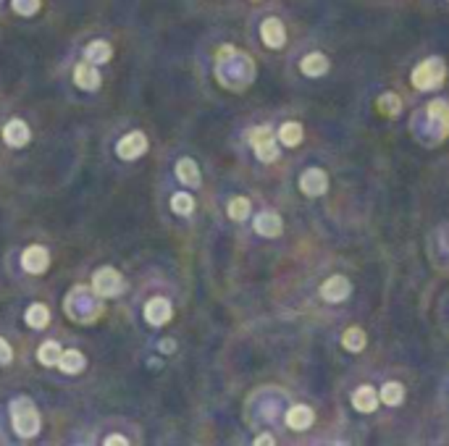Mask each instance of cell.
<instances>
[{
	"label": "cell",
	"instance_id": "obj_16",
	"mask_svg": "<svg viewBox=\"0 0 449 446\" xmlns=\"http://www.w3.org/2000/svg\"><path fill=\"white\" fill-rule=\"evenodd\" d=\"M329 66H331L329 58L323 52H310V55H305L303 61H300V71H303L305 77L318 79L329 71Z\"/></svg>",
	"mask_w": 449,
	"mask_h": 446
},
{
	"label": "cell",
	"instance_id": "obj_6",
	"mask_svg": "<svg viewBox=\"0 0 449 446\" xmlns=\"http://www.w3.org/2000/svg\"><path fill=\"white\" fill-rule=\"evenodd\" d=\"M300 189H303L305 197L326 195V189H329V176H326V171L307 168L303 176H300Z\"/></svg>",
	"mask_w": 449,
	"mask_h": 446
},
{
	"label": "cell",
	"instance_id": "obj_32",
	"mask_svg": "<svg viewBox=\"0 0 449 446\" xmlns=\"http://www.w3.org/2000/svg\"><path fill=\"white\" fill-rule=\"evenodd\" d=\"M255 444H258V446H271V444H276V438H274V436H258V438H255Z\"/></svg>",
	"mask_w": 449,
	"mask_h": 446
},
{
	"label": "cell",
	"instance_id": "obj_4",
	"mask_svg": "<svg viewBox=\"0 0 449 446\" xmlns=\"http://www.w3.org/2000/svg\"><path fill=\"white\" fill-rule=\"evenodd\" d=\"M250 144H252V150H255V155H258V160H263V163H274L278 157V144H276V137H274V129H271V126H258V129H252Z\"/></svg>",
	"mask_w": 449,
	"mask_h": 446
},
{
	"label": "cell",
	"instance_id": "obj_26",
	"mask_svg": "<svg viewBox=\"0 0 449 446\" xmlns=\"http://www.w3.org/2000/svg\"><path fill=\"white\" fill-rule=\"evenodd\" d=\"M171 210L173 213H179V215H192V210H195V200L189 192H176L171 197Z\"/></svg>",
	"mask_w": 449,
	"mask_h": 446
},
{
	"label": "cell",
	"instance_id": "obj_9",
	"mask_svg": "<svg viewBox=\"0 0 449 446\" xmlns=\"http://www.w3.org/2000/svg\"><path fill=\"white\" fill-rule=\"evenodd\" d=\"M100 71L95 68V64H90V61H82V64H77V68H74V84L79 87V90L84 92H95L97 87H100Z\"/></svg>",
	"mask_w": 449,
	"mask_h": 446
},
{
	"label": "cell",
	"instance_id": "obj_17",
	"mask_svg": "<svg viewBox=\"0 0 449 446\" xmlns=\"http://www.w3.org/2000/svg\"><path fill=\"white\" fill-rule=\"evenodd\" d=\"M176 176H179V182L187 184V186H192V189H198L200 184H202L198 163H195L192 157H182V160L176 163Z\"/></svg>",
	"mask_w": 449,
	"mask_h": 446
},
{
	"label": "cell",
	"instance_id": "obj_3",
	"mask_svg": "<svg viewBox=\"0 0 449 446\" xmlns=\"http://www.w3.org/2000/svg\"><path fill=\"white\" fill-rule=\"evenodd\" d=\"M93 291L97 297H103V300H111V297H119L121 291H124V275L116 271V268H100V271H95L93 275Z\"/></svg>",
	"mask_w": 449,
	"mask_h": 446
},
{
	"label": "cell",
	"instance_id": "obj_12",
	"mask_svg": "<svg viewBox=\"0 0 449 446\" xmlns=\"http://www.w3.org/2000/svg\"><path fill=\"white\" fill-rule=\"evenodd\" d=\"M255 231L260 236H265V239H274V236L281 234V218H278V213H274V210H263V213H258L255 215Z\"/></svg>",
	"mask_w": 449,
	"mask_h": 446
},
{
	"label": "cell",
	"instance_id": "obj_1",
	"mask_svg": "<svg viewBox=\"0 0 449 446\" xmlns=\"http://www.w3.org/2000/svg\"><path fill=\"white\" fill-rule=\"evenodd\" d=\"M11 423H14V431L21 438H32V436L40 433V412H37V407H35V402L29 396H16L11 402Z\"/></svg>",
	"mask_w": 449,
	"mask_h": 446
},
{
	"label": "cell",
	"instance_id": "obj_27",
	"mask_svg": "<svg viewBox=\"0 0 449 446\" xmlns=\"http://www.w3.org/2000/svg\"><path fill=\"white\" fill-rule=\"evenodd\" d=\"M40 3L42 0H11L14 11L21 13V16H35V13L40 11Z\"/></svg>",
	"mask_w": 449,
	"mask_h": 446
},
{
	"label": "cell",
	"instance_id": "obj_25",
	"mask_svg": "<svg viewBox=\"0 0 449 446\" xmlns=\"http://www.w3.org/2000/svg\"><path fill=\"white\" fill-rule=\"evenodd\" d=\"M226 213H229L231 221H247V215H250V200L247 197H231Z\"/></svg>",
	"mask_w": 449,
	"mask_h": 446
},
{
	"label": "cell",
	"instance_id": "obj_18",
	"mask_svg": "<svg viewBox=\"0 0 449 446\" xmlns=\"http://www.w3.org/2000/svg\"><path fill=\"white\" fill-rule=\"evenodd\" d=\"M111 55H113V50H111V45H108L106 39H95V42H90V45L84 48V61H90V64H95V66L108 64Z\"/></svg>",
	"mask_w": 449,
	"mask_h": 446
},
{
	"label": "cell",
	"instance_id": "obj_23",
	"mask_svg": "<svg viewBox=\"0 0 449 446\" xmlns=\"http://www.w3.org/2000/svg\"><path fill=\"white\" fill-rule=\"evenodd\" d=\"M24 320H27V326H32V328H45L50 323V310H48L42 302H35V304H29Z\"/></svg>",
	"mask_w": 449,
	"mask_h": 446
},
{
	"label": "cell",
	"instance_id": "obj_7",
	"mask_svg": "<svg viewBox=\"0 0 449 446\" xmlns=\"http://www.w3.org/2000/svg\"><path fill=\"white\" fill-rule=\"evenodd\" d=\"M21 265H24V271L27 273H45L48 271V265H50V255H48V249L40 247V244H32L21 252Z\"/></svg>",
	"mask_w": 449,
	"mask_h": 446
},
{
	"label": "cell",
	"instance_id": "obj_24",
	"mask_svg": "<svg viewBox=\"0 0 449 446\" xmlns=\"http://www.w3.org/2000/svg\"><path fill=\"white\" fill-rule=\"evenodd\" d=\"M61 354H64V349H61V344L58 341H45L40 349H37V360H40L42 365H58V360H61Z\"/></svg>",
	"mask_w": 449,
	"mask_h": 446
},
{
	"label": "cell",
	"instance_id": "obj_5",
	"mask_svg": "<svg viewBox=\"0 0 449 446\" xmlns=\"http://www.w3.org/2000/svg\"><path fill=\"white\" fill-rule=\"evenodd\" d=\"M145 153H147V137L142 131H129L116 144V155L121 160H137V157H142Z\"/></svg>",
	"mask_w": 449,
	"mask_h": 446
},
{
	"label": "cell",
	"instance_id": "obj_11",
	"mask_svg": "<svg viewBox=\"0 0 449 446\" xmlns=\"http://www.w3.org/2000/svg\"><path fill=\"white\" fill-rule=\"evenodd\" d=\"M260 37H263V42L268 48L278 50L287 42V29H284V24L278 19H265L263 24H260Z\"/></svg>",
	"mask_w": 449,
	"mask_h": 446
},
{
	"label": "cell",
	"instance_id": "obj_22",
	"mask_svg": "<svg viewBox=\"0 0 449 446\" xmlns=\"http://www.w3.org/2000/svg\"><path fill=\"white\" fill-rule=\"evenodd\" d=\"M278 142L284 144V147H297V144L303 142V126H300L297 121L281 124V129H278Z\"/></svg>",
	"mask_w": 449,
	"mask_h": 446
},
{
	"label": "cell",
	"instance_id": "obj_31",
	"mask_svg": "<svg viewBox=\"0 0 449 446\" xmlns=\"http://www.w3.org/2000/svg\"><path fill=\"white\" fill-rule=\"evenodd\" d=\"M129 441L124 438V436H108L106 438V446H126Z\"/></svg>",
	"mask_w": 449,
	"mask_h": 446
},
{
	"label": "cell",
	"instance_id": "obj_8",
	"mask_svg": "<svg viewBox=\"0 0 449 446\" xmlns=\"http://www.w3.org/2000/svg\"><path fill=\"white\" fill-rule=\"evenodd\" d=\"M173 318V307L166 297H153L145 304V320L150 326H166Z\"/></svg>",
	"mask_w": 449,
	"mask_h": 446
},
{
	"label": "cell",
	"instance_id": "obj_19",
	"mask_svg": "<svg viewBox=\"0 0 449 446\" xmlns=\"http://www.w3.org/2000/svg\"><path fill=\"white\" fill-rule=\"evenodd\" d=\"M379 399L389 407L402 405V402H405V386H402L399 380H386L381 386V391H379Z\"/></svg>",
	"mask_w": 449,
	"mask_h": 446
},
{
	"label": "cell",
	"instance_id": "obj_28",
	"mask_svg": "<svg viewBox=\"0 0 449 446\" xmlns=\"http://www.w3.org/2000/svg\"><path fill=\"white\" fill-rule=\"evenodd\" d=\"M399 108H402V103H399V97H397V95H392V92H389V95H383V97H381V110H383V113L397 116V113H399Z\"/></svg>",
	"mask_w": 449,
	"mask_h": 446
},
{
	"label": "cell",
	"instance_id": "obj_15",
	"mask_svg": "<svg viewBox=\"0 0 449 446\" xmlns=\"http://www.w3.org/2000/svg\"><path fill=\"white\" fill-rule=\"evenodd\" d=\"M3 139H6V144H11V147H24L29 142V126L21 118H14V121L6 124Z\"/></svg>",
	"mask_w": 449,
	"mask_h": 446
},
{
	"label": "cell",
	"instance_id": "obj_13",
	"mask_svg": "<svg viewBox=\"0 0 449 446\" xmlns=\"http://www.w3.org/2000/svg\"><path fill=\"white\" fill-rule=\"evenodd\" d=\"M379 402H381V399H379V391H376L373 386H368V383L360 386V389L352 394V407H355L357 412H365V415H368V412H376Z\"/></svg>",
	"mask_w": 449,
	"mask_h": 446
},
{
	"label": "cell",
	"instance_id": "obj_2",
	"mask_svg": "<svg viewBox=\"0 0 449 446\" xmlns=\"http://www.w3.org/2000/svg\"><path fill=\"white\" fill-rule=\"evenodd\" d=\"M444 77H447L444 61L441 58H428V61L415 66V71H412V87L421 92L439 90L444 84Z\"/></svg>",
	"mask_w": 449,
	"mask_h": 446
},
{
	"label": "cell",
	"instance_id": "obj_21",
	"mask_svg": "<svg viewBox=\"0 0 449 446\" xmlns=\"http://www.w3.org/2000/svg\"><path fill=\"white\" fill-rule=\"evenodd\" d=\"M365 331L363 328H357V326H352V328H347L344 331V336H342V347L347 349V352H352V354H357V352H363L365 349Z\"/></svg>",
	"mask_w": 449,
	"mask_h": 446
},
{
	"label": "cell",
	"instance_id": "obj_14",
	"mask_svg": "<svg viewBox=\"0 0 449 446\" xmlns=\"http://www.w3.org/2000/svg\"><path fill=\"white\" fill-rule=\"evenodd\" d=\"M313 420H316V412L307 405H294L287 412V425H289L292 431H307L313 425Z\"/></svg>",
	"mask_w": 449,
	"mask_h": 446
},
{
	"label": "cell",
	"instance_id": "obj_30",
	"mask_svg": "<svg viewBox=\"0 0 449 446\" xmlns=\"http://www.w3.org/2000/svg\"><path fill=\"white\" fill-rule=\"evenodd\" d=\"M158 347H160V352H163V354H171L173 349H176V341H173V339H163Z\"/></svg>",
	"mask_w": 449,
	"mask_h": 446
},
{
	"label": "cell",
	"instance_id": "obj_20",
	"mask_svg": "<svg viewBox=\"0 0 449 446\" xmlns=\"http://www.w3.org/2000/svg\"><path fill=\"white\" fill-rule=\"evenodd\" d=\"M84 354L79 352V349H66V352L61 354V360H58V367L64 370V373H68V376H77V373H82L84 370Z\"/></svg>",
	"mask_w": 449,
	"mask_h": 446
},
{
	"label": "cell",
	"instance_id": "obj_10",
	"mask_svg": "<svg viewBox=\"0 0 449 446\" xmlns=\"http://www.w3.org/2000/svg\"><path fill=\"white\" fill-rule=\"evenodd\" d=\"M350 291H352V284L344 275H331L321 287V297L326 302H344L350 297Z\"/></svg>",
	"mask_w": 449,
	"mask_h": 446
},
{
	"label": "cell",
	"instance_id": "obj_29",
	"mask_svg": "<svg viewBox=\"0 0 449 446\" xmlns=\"http://www.w3.org/2000/svg\"><path fill=\"white\" fill-rule=\"evenodd\" d=\"M11 360H14V349H11L8 341L0 336V365H8Z\"/></svg>",
	"mask_w": 449,
	"mask_h": 446
}]
</instances>
